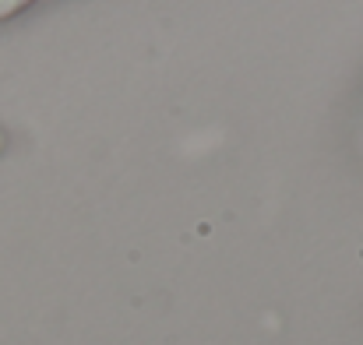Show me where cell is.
<instances>
[{
  "label": "cell",
  "mask_w": 363,
  "mask_h": 345,
  "mask_svg": "<svg viewBox=\"0 0 363 345\" xmlns=\"http://www.w3.org/2000/svg\"><path fill=\"white\" fill-rule=\"evenodd\" d=\"M32 0H0V18H11V14H18L21 7H28Z\"/></svg>",
  "instance_id": "obj_1"
},
{
  "label": "cell",
  "mask_w": 363,
  "mask_h": 345,
  "mask_svg": "<svg viewBox=\"0 0 363 345\" xmlns=\"http://www.w3.org/2000/svg\"><path fill=\"white\" fill-rule=\"evenodd\" d=\"M4 145H7V134H4V130H0V152H4Z\"/></svg>",
  "instance_id": "obj_2"
}]
</instances>
